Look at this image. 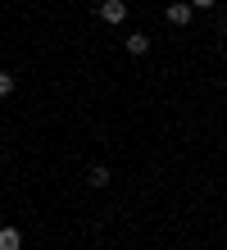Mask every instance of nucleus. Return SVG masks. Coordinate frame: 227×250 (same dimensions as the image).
Here are the masks:
<instances>
[{
    "mask_svg": "<svg viewBox=\"0 0 227 250\" xmlns=\"http://www.w3.org/2000/svg\"><path fill=\"white\" fill-rule=\"evenodd\" d=\"M123 19H127V0H100V23L118 27Z\"/></svg>",
    "mask_w": 227,
    "mask_h": 250,
    "instance_id": "1",
    "label": "nucleus"
},
{
    "mask_svg": "<svg viewBox=\"0 0 227 250\" xmlns=\"http://www.w3.org/2000/svg\"><path fill=\"white\" fill-rule=\"evenodd\" d=\"M191 14H195V9L186 5V0H173V5H168V23H173V27H186Z\"/></svg>",
    "mask_w": 227,
    "mask_h": 250,
    "instance_id": "2",
    "label": "nucleus"
},
{
    "mask_svg": "<svg viewBox=\"0 0 227 250\" xmlns=\"http://www.w3.org/2000/svg\"><path fill=\"white\" fill-rule=\"evenodd\" d=\"M0 250H23V237H19V228H0Z\"/></svg>",
    "mask_w": 227,
    "mask_h": 250,
    "instance_id": "3",
    "label": "nucleus"
},
{
    "mask_svg": "<svg viewBox=\"0 0 227 250\" xmlns=\"http://www.w3.org/2000/svg\"><path fill=\"white\" fill-rule=\"evenodd\" d=\"M123 46H127V55H145V50H150V37H145V32H132Z\"/></svg>",
    "mask_w": 227,
    "mask_h": 250,
    "instance_id": "4",
    "label": "nucleus"
},
{
    "mask_svg": "<svg viewBox=\"0 0 227 250\" xmlns=\"http://www.w3.org/2000/svg\"><path fill=\"white\" fill-rule=\"evenodd\" d=\"M86 182L96 187V191H100V187H109V168H104V164H96V168L86 173Z\"/></svg>",
    "mask_w": 227,
    "mask_h": 250,
    "instance_id": "5",
    "label": "nucleus"
},
{
    "mask_svg": "<svg viewBox=\"0 0 227 250\" xmlns=\"http://www.w3.org/2000/svg\"><path fill=\"white\" fill-rule=\"evenodd\" d=\"M9 91H14V73L0 68V96H9Z\"/></svg>",
    "mask_w": 227,
    "mask_h": 250,
    "instance_id": "6",
    "label": "nucleus"
},
{
    "mask_svg": "<svg viewBox=\"0 0 227 250\" xmlns=\"http://www.w3.org/2000/svg\"><path fill=\"white\" fill-rule=\"evenodd\" d=\"M186 5H191V9H209L214 0H186Z\"/></svg>",
    "mask_w": 227,
    "mask_h": 250,
    "instance_id": "7",
    "label": "nucleus"
}]
</instances>
